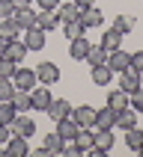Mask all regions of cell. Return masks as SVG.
<instances>
[{"label": "cell", "instance_id": "6da1fadb", "mask_svg": "<svg viewBox=\"0 0 143 157\" xmlns=\"http://www.w3.org/2000/svg\"><path fill=\"white\" fill-rule=\"evenodd\" d=\"M30 101H33V110H42V113H48V107H51V101H54L51 86H42V83H36V86L30 89Z\"/></svg>", "mask_w": 143, "mask_h": 157}, {"label": "cell", "instance_id": "7a4b0ae2", "mask_svg": "<svg viewBox=\"0 0 143 157\" xmlns=\"http://www.w3.org/2000/svg\"><path fill=\"white\" fill-rule=\"evenodd\" d=\"M140 83H143V74H140V71H134L131 65H128L125 71H119V89H122L125 95L137 92V89H140Z\"/></svg>", "mask_w": 143, "mask_h": 157}, {"label": "cell", "instance_id": "3957f363", "mask_svg": "<svg viewBox=\"0 0 143 157\" xmlns=\"http://www.w3.org/2000/svg\"><path fill=\"white\" fill-rule=\"evenodd\" d=\"M92 136H96V145H92V148H98L101 154L113 151V145H116L113 128H92Z\"/></svg>", "mask_w": 143, "mask_h": 157}, {"label": "cell", "instance_id": "277c9868", "mask_svg": "<svg viewBox=\"0 0 143 157\" xmlns=\"http://www.w3.org/2000/svg\"><path fill=\"white\" fill-rule=\"evenodd\" d=\"M12 83H15V89H24V92H30V89L39 83V80H36V68H24V65H18L15 74H12Z\"/></svg>", "mask_w": 143, "mask_h": 157}, {"label": "cell", "instance_id": "5b68a950", "mask_svg": "<svg viewBox=\"0 0 143 157\" xmlns=\"http://www.w3.org/2000/svg\"><path fill=\"white\" fill-rule=\"evenodd\" d=\"M36 80H39L42 86H54V83L60 80L57 62H39V65H36Z\"/></svg>", "mask_w": 143, "mask_h": 157}, {"label": "cell", "instance_id": "8992f818", "mask_svg": "<svg viewBox=\"0 0 143 157\" xmlns=\"http://www.w3.org/2000/svg\"><path fill=\"white\" fill-rule=\"evenodd\" d=\"M104 65L113 71V74H119V71H125L128 65H131V53H128V51H122V48H116V51H110V53H107V62H104Z\"/></svg>", "mask_w": 143, "mask_h": 157}, {"label": "cell", "instance_id": "52a82bcc", "mask_svg": "<svg viewBox=\"0 0 143 157\" xmlns=\"http://www.w3.org/2000/svg\"><path fill=\"white\" fill-rule=\"evenodd\" d=\"M21 36H24L21 42H24L27 51H42V48H45V39H48V33L39 30V27H30V30H24Z\"/></svg>", "mask_w": 143, "mask_h": 157}, {"label": "cell", "instance_id": "ba28073f", "mask_svg": "<svg viewBox=\"0 0 143 157\" xmlns=\"http://www.w3.org/2000/svg\"><path fill=\"white\" fill-rule=\"evenodd\" d=\"M9 128H12V133H15V136H24V140H30V136L36 133V122L30 119V116H24V113H18L15 122L9 124Z\"/></svg>", "mask_w": 143, "mask_h": 157}, {"label": "cell", "instance_id": "9c48e42d", "mask_svg": "<svg viewBox=\"0 0 143 157\" xmlns=\"http://www.w3.org/2000/svg\"><path fill=\"white\" fill-rule=\"evenodd\" d=\"M72 119L78 122V128H96V107L89 104H80L72 110Z\"/></svg>", "mask_w": 143, "mask_h": 157}, {"label": "cell", "instance_id": "30bf717a", "mask_svg": "<svg viewBox=\"0 0 143 157\" xmlns=\"http://www.w3.org/2000/svg\"><path fill=\"white\" fill-rule=\"evenodd\" d=\"M80 24L87 27V30H92V27H101L104 24V12L92 3V6H87V9H80Z\"/></svg>", "mask_w": 143, "mask_h": 157}, {"label": "cell", "instance_id": "8fae6325", "mask_svg": "<svg viewBox=\"0 0 143 157\" xmlns=\"http://www.w3.org/2000/svg\"><path fill=\"white\" fill-rule=\"evenodd\" d=\"M36 27L45 30V33H51L60 27V18H57V9H42V12H36Z\"/></svg>", "mask_w": 143, "mask_h": 157}, {"label": "cell", "instance_id": "7c38bea8", "mask_svg": "<svg viewBox=\"0 0 143 157\" xmlns=\"http://www.w3.org/2000/svg\"><path fill=\"white\" fill-rule=\"evenodd\" d=\"M3 56L21 65V62H24V56H27V48H24V42H21V39H9V42H6V48H3Z\"/></svg>", "mask_w": 143, "mask_h": 157}, {"label": "cell", "instance_id": "4fadbf2b", "mask_svg": "<svg viewBox=\"0 0 143 157\" xmlns=\"http://www.w3.org/2000/svg\"><path fill=\"white\" fill-rule=\"evenodd\" d=\"M75 148L80 151V154H87L92 145H96V136H92V128H78V133H75Z\"/></svg>", "mask_w": 143, "mask_h": 157}, {"label": "cell", "instance_id": "5bb4252c", "mask_svg": "<svg viewBox=\"0 0 143 157\" xmlns=\"http://www.w3.org/2000/svg\"><path fill=\"white\" fill-rule=\"evenodd\" d=\"M6 154H9V157H30V145H27V140L12 133L9 142H6Z\"/></svg>", "mask_w": 143, "mask_h": 157}, {"label": "cell", "instance_id": "9a60e30c", "mask_svg": "<svg viewBox=\"0 0 143 157\" xmlns=\"http://www.w3.org/2000/svg\"><path fill=\"white\" fill-rule=\"evenodd\" d=\"M89 48H92V42L84 39V36H78V39H72V42H69V56H72V59H78V62H84V56H87Z\"/></svg>", "mask_w": 143, "mask_h": 157}, {"label": "cell", "instance_id": "2e32d148", "mask_svg": "<svg viewBox=\"0 0 143 157\" xmlns=\"http://www.w3.org/2000/svg\"><path fill=\"white\" fill-rule=\"evenodd\" d=\"M12 18H15V24L21 27V33H24V30H30V27H36V12H33L30 6L15 9V12H12Z\"/></svg>", "mask_w": 143, "mask_h": 157}, {"label": "cell", "instance_id": "e0dca14e", "mask_svg": "<svg viewBox=\"0 0 143 157\" xmlns=\"http://www.w3.org/2000/svg\"><path fill=\"white\" fill-rule=\"evenodd\" d=\"M48 116H51L54 122H60V119L72 116V104L66 101V98H54V101H51V107H48Z\"/></svg>", "mask_w": 143, "mask_h": 157}, {"label": "cell", "instance_id": "ac0fdd59", "mask_svg": "<svg viewBox=\"0 0 143 157\" xmlns=\"http://www.w3.org/2000/svg\"><path fill=\"white\" fill-rule=\"evenodd\" d=\"M57 18H60V24H69V21H78L80 18V9L75 0H69V3H60L57 6Z\"/></svg>", "mask_w": 143, "mask_h": 157}, {"label": "cell", "instance_id": "d6986e66", "mask_svg": "<svg viewBox=\"0 0 143 157\" xmlns=\"http://www.w3.org/2000/svg\"><path fill=\"white\" fill-rule=\"evenodd\" d=\"M89 77H92V83H96V86H110L113 71H110L104 62H101V65H92V68H89Z\"/></svg>", "mask_w": 143, "mask_h": 157}, {"label": "cell", "instance_id": "ffe728a7", "mask_svg": "<svg viewBox=\"0 0 143 157\" xmlns=\"http://www.w3.org/2000/svg\"><path fill=\"white\" fill-rule=\"evenodd\" d=\"M137 110H131V107H122V110H119V113H116V128H119V131H128V128H134V124H137Z\"/></svg>", "mask_w": 143, "mask_h": 157}, {"label": "cell", "instance_id": "44dd1931", "mask_svg": "<svg viewBox=\"0 0 143 157\" xmlns=\"http://www.w3.org/2000/svg\"><path fill=\"white\" fill-rule=\"evenodd\" d=\"M57 133H60V136H63L66 142H72V140H75V133H78V122H75L72 116L60 119V122H57Z\"/></svg>", "mask_w": 143, "mask_h": 157}, {"label": "cell", "instance_id": "7402d4cb", "mask_svg": "<svg viewBox=\"0 0 143 157\" xmlns=\"http://www.w3.org/2000/svg\"><path fill=\"white\" fill-rule=\"evenodd\" d=\"M119 42H122V33H119V30H113V27H110V30H107V33L101 36V39H98L96 44H101V48H104V51L110 53V51H116V48H119Z\"/></svg>", "mask_w": 143, "mask_h": 157}, {"label": "cell", "instance_id": "603a6c76", "mask_svg": "<svg viewBox=\"0 0 143 157\" xmlns=\"http://www.w3.org/2000/svg\"><path fill=\"white\" fill-rule=\"evenodd\" d=\"M0 36L3 39H21V27L15 24V18H0Z\"/></svg>", "mask_w": 143, "mask_h": 157}, {"label": "cell", "instance_id": "cb8c5ba5", "mask_svg": "<svg viewBox=\"0 0 143 157\" xmlns=\"http://www.w3.org/2000/svg\"><path fill=\"white\" fill-rule=\"evenodd\" d=\"M96 128H116V110H96Z\"/></svg>", "mask_w": 143, "mask_h": 157}, {"label": "cell", "instance_id": "d4e9b609", "mask_svg": "<svg viewBox=\"0 0 143 157\" xmlns=\"http://www.w3.org/2000/svg\"><path fill=\"white\" fill-rule=\"evenodd\" d=\"M107 107L119 113L122 107H128V95H125L122 89H110V92H107Z\"/></svg>", "mask_w": 143, "mask_h": 157}, {"label": "cell", "instance_id": "484cf974", "mask_svg": "<svg viewBox=\"0 0 143 157\" xmlns=\"http://www.w3.org/2000/svg\"><path fill=\"white\" fill-rule=\"evenodd\" d=\"M12 107H15L18 113H27V110H33L30 92H24V89H15V95H12Z\"/></svg>", "mask_w": 143, "mask_h": 157}, {"label": "cell", "instance_id": "4316f807", "mask_svg": "<svg viewBox=\"0 0 143 157\" xmlns=\"http://www.w3.org/2000/svg\"><path fill=\"white\" fill-rule=\"evenodd\" d=\"M42 145H45V148H48V151H51V154H63V145H66V140H63L60 133L54 131V133H45Z\"/></svg>", "mask_w": 143, "mask_h": 157}, {"label": "cell", "instance_id": "83f0119b", "mask_svg": "<svg viewBox=\"0 0 143 157\" xmlns=\"http://www.w3.org/2000/svg\"><path fill=\"white\" fill-rule=\"evenodd\" d=\"M125 145H128L131 151H140V148H143V131L137 128V124L125 131Z\"/></svg>", "mask_w": 143, "mask_h": 157}, {"label": "cell", "instance_id": "f1b7e54d", "mask_svg": "<svg viewBox=\"0 0 143 157\" xmlns=\"http://www.w3.org/2000/svg\"><path fill=\"white\" fill-rule=\"evenodd\" d=\"M84 62H89V68H92V65H101V62H107V51L101 44H92L87 51V56H84Z\"/></svg>", "mask_w": 143, "mask_h": 157}, {"label": "cell", "instance_id": "f546056e", "mask_svg": "<svg viewBox=\"0 0 143 157\" xmlns=\"http://www.w3.org/2000/svg\"><path fill=\"white\" fill-rule=\"evenodd\" d=\"M134 24H137V21H134V15H116V21H113V30H119L122 36H128V33L134 30Z\"/></svg>", "mask_w": 143, "mask_h": 157}, {"label": "cell", "instance_id": "4dcf8cb0", "mask_svg": "<svg viewBox=\"0 0 143 157\" xmlns=\"http://www.w3.org/2000/svg\"><path fill=\"white\" fill-rule=\"evenodd\" d=\"M15 116H18V110L12 107V101H0V124H12Z\"/></svg>", "mask_w": 143, "mask_h": 157}, {"label": "cell", "instance_id": "1f68e13d", "mask_svg": "<svg viewBox=\"0 0 143 157\" xmlns=\"http://www.w3.org/2000/svg\"><path fill=\"white\" fill-rule=\"evenodd\" d=\"M63 33H66V39L72 42V39H78V36L87 33V27L80 24V18H78V21H69V24H63Z\"/></svg>", "mask_w": 143, "mask_h": 157}, {"label": "cell", "instance_id": "d6a6232c", "mask_svg": "<svg viewBox=\"0 0 143 157\" xmlns=\"http://www.w3.org/2000/svg\"><path fill=\"white\" fill-rule=\"evenodd\" d=\"M12 95H15L12 77H0V101H12Z\"/></svg>", "mask_w": 143, "mask_h": 157}, {"label": "cell", "instance_id": "836d02e7", "mask_svg": "<svg viewBox=\"0 0 143 157\" xmlns=\"http://www.w3.org/2000/svg\"><path fill=\"white\" fill-rule=\"evenodd\" d=\"M128 107H131V110H137V113H143V86L137 89V92H131V95H128Z\"/></svg>", "mask_w": 143, "mask_h": 157}, {"label": "cell", "instance_id": "e575fe53", "mask_svg": "<svg viewBox=\"0 0 143 157\" xmlns=\"http://www.w3.org/2000/svg\"><path fill=\"white\" fill-rule=\"evenodd\" d=\"M15 68H18V62L6 59V56H0V77H12V74H15Z\"/></svg>", "mask_w": 143, "mask_h": 157}, {"label": "cell", "instance_id": "d590c367", "mask_svg": "<svg viewBox=\"0 0 143 157\" xmlns=\"http://www.w3.org/2000/svg\"><path fill=\"white\" fill-rule=\"evenodd\" d=\"M12 12H15V3L12 0H0V18H12Z\"/></svg>", "mask_w": 143, "mask_h": 157}, {"label": "cell", "instance_id": "8d00e7d4", "mask_svg": "<svg viewBox=\"0 0 143 157\" xmlns=\"http://www.w3.org/2000/svg\"><path fill=\"white\" fill-rule=\"evenodd\" d=\"M131 68L143 74V51H134V53H131Z\"/></svg>", "mask_w": 143, "mask_h": 157}, {"label": "cell", "instance_id": "74e56055", "mask_svg": "<svg viewBox=\"0 0 143 157\" xmlns=\"http://www.w3.org/2000/svg\"><path fill=\"white\" fill-rule=\"evenodd\" d=\"M9 136H12V128H9V124H0V142H3V145L9 142Z\"/></svg>", "mask_w": 143, "mask_h": 157}, {"label": "cell", "instance_id": "f35d334b", "mask_svg": "<svg viewBox=\"0 0 143 157\" xmlns=\"http://www.w3.org/2000/svg\"><path fill=\"white\" fill-rule=\"evenodd\" d=\"M36 3H39L42 9H57L60 6V0H36Z\"/></svg>", "mask_w": 143, "mask_h": 157}, {"label": "cell", "instance_id": "ab89813d", "mask_svg": "<svg viewBox=\"0 0 143 157\" xmlns=\"http://www.w3.org/2000/svg\"><path fill=\"white\" fill-rule=\"evenodd\" d=\"M75 3H78V9H87V6H92L96 0H75Z\"/></svg>", "mask_w": 143, "mask_h": 157}, {"label": "cell", "instance_id": "60d3db41", "mask_svg": "<svg viewBox=\"0 0 143 157\" xmlns=\"http://www.w3.org/2000/svg\"><path fill=\"white\" fill-rule=\"evenodd\" d=\"M12 3H15V9H21V6H30L33 0H12Z\"/></svg>", "mask_w": 143, "mask_h": 157}, {"label": "cell", "instance_id": "b9f144b4", "mask_svg": "<svg viewBox=\"0 0 143 157\" xmlns=\"http://www.w3.org/2000/svg\"><path fill=\"white\" fill-rule=\"evenodd\" d=\"M3 48H6V39H3V36H0V56H3Z\"/></svg>", "mask_w": 143, "mask_h": 157}, {"label": "cell", "instance_id": "7bdbcfd3", "mask_svg": "<svg viewBox=\"0 0 143 157\" xmlns=\"http://www.w3.org/2000/svg\"><path fill=\"white\" fill-rule=\"evenodd\" d=\"M137 154H143V148H140V151H137Z\"/></svg>", "mask_w": 143, "mask_h": 157}]
</instances>
